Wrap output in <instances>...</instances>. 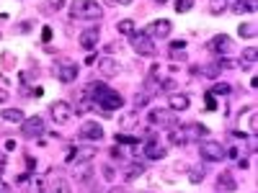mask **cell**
I'll use <instances>...</instances> for the list:
<instances>
[{"mask_svg": "<svg viewBox=\"0 0 258 193\" xmlns=\"http://www.w3.org/2000/svg\"><path fill=\"white\" fill-rule=\"evenodd\" d=\"M227 10V0H209V13L212 16H222Z\"/></svg>", "mask_w": 258, "mask_h": 193, "instance_id": "cell-26", "label": "cell"}, {"mask_svg": "<svg viewBox=\"0 0 258 193\" xmlns=\"http://www.w3.org/2000/svg\"><path fill=\"white\" fill-rule=\"evenodd\" d=\"M129 44H132V49L137 52L140 57H153L155 54V44H153V39L147 36L145 31H135L132 36H129Z\"/></svg>", "mask_w": 258, "mask_h": 193, "instance_id": "cell-4", "label": "cell"}, {"mask_svg": "<svg viewBox=\"0 0 258 193\" xmlns=\"http://www.w3.org/2000/svg\"><path fill=\"white\" fill-rule=\"evenodd\" d=\"M168 106H171V111H189V106H191V98H189L186 93H171V98H168Z\"/></svg>", "mask_w": 258, "mask_h": 193, "instance_id": "cell-16", "label": "cell"}, {"mask_svg": "<svg viewBox=\"0 0 258 193\" xmlns=\"http://www.w3.org/2000/svg\"><path fill=\"white\" fill-rule=\"evenodd\" d=\"M116 31H119V36H132V34L137 31V26H135L132 18H121V21L116 24Z\"/></svg>", "mask_w": 258, "mask_h": 193, "instance_id": "cell-20", "label": "cell"}, {"mask_svg": "<svg viewBox=\"0 0 258 193\" xmlns=\"http://www.w3.org/2000/svg\"><path fill=\"white\" fill-rule=\"evenodd\" d=\"M44 132H47V126H44V118L42 116H31V118L21 121V134L26 139H39Z\"/></svg>", "mask_w": 258, "mask_h": 193, "instance_id": "cell-8", "label": "cell"}, {"mask_svg": "<svg viewBox=\"0 0 258 193\" xmlns=\"http://www.w3.org/2000/svg\"><path fill=\"white\" fill-rule=\"evenodd\" d=\"M171 31H173V24L165 21V18L147 24V28H145V34H147L150 39H165V36H171Z\"/></svg>", "mask_w": 258, "mask_h": 193, "instance_id": "cell-10", "label": "cell"}, {"mask_svg": "<svg viewBox=\"0 0 258 193\" xmlns=\"http://www.w3.org/2000/svg\"><path fill=\"white\" fill-rule=\"evenodd\" d=\"M111 157H114L116 162H119V160H124V154H121V150H119V147H114V150H111Z\"/></svg>", "mask_w": 258, "mask_h": 193, "instance_id": "cell-38", "label": "cell"}, {"mask_svg": "<svg viewBox=\"0 0 258 193\" xmlns=\"http://www.w3.org/2000/svg\"><path fill=\"white\" fill-rule=\"evenodd\" d=\"M42 39H44V42H49V39H52V28H49V26H44V28H42Z\"/></svg>", "mask_w": 258, "mask_h": 193, "instance_id": "cell-37", "label": "cell"}, {"mask_svg": "<svg viewBox=\"0 0 258 193\" xmlns=\"http://www.w3.org/2000/svg\"><path fill=\"white\" fill-rule=\"evenodd\" d=\"M47 188H49L52 193H70V183H67L65 178H60V175H57V178H49V180H47Z\"/></svg>", "mask_w": 258, "mask_h": 193, "instance_id": "cell-19", "label": "cell"}, {"mask_svg": "<svg viewBox=\"0 0 258 193\" xmlns=\"http://www.w3.org/2000/svg\"><path fill=\"white\" fill-rule=\"evenodd\" d=\"M98 72H101V78H116L121 72V64H119L116 57H101L98 60Z\"/></svg>", "mask_w": 258, "mask_h": 193, "instance_id": "cell-13", "label": "cell"}, {"mask_svg": "<svg viewBox=\"0 0 258 193\" xmlns=\"http://www.w3.org/2000/svg\"><path fill=\"white\" fill-rule=\"evenodd\" d=\"M119 6H132V0H116Z\"/></svg>", "mask_w": 258, "mask_h": 193, "instance_id": "cell-48", "label": "cell"}, {"mask_svg": "<svg viewBox=\"0 0 258 193\" xmlns=\"http://www.w3.org/2000/svg\"><path fill=\"white\" fill-rule=\"evenodd\" d=\"M147 118H150L153 126H160V129H173L176 126V111H171V108H153L150 114H147Z\"/></svg>", "mask_w": 258, "mask_h": 193, "instance_id": "cell-5", "label": "cell"}, {"mask_svg": "<svg viewBox=\"0 0 258 193\" xmlns=\"http://www.w3.org/2000/svg\"><path fill=\"white\" fill-rule=\"evenodd\" d=\"M108 193H126V190H124V188H116V186H114V188L108 190Z\"/></svg>", "mask_w": 258, "mask_h": 193, "instance_id": "cell-47", "label": "cell"}, {"mask_svg": "<svg viewBox=\"0 0 258 193\" xmlns=\"http://www.w3.org/2000/svg\"><path fill=\"white\" fill-rule=\"evenodd\" d=\"M26 165H29V170H34V168H36V160H34V157H26Z\"/></svg>", "mask_w": 258, "mask_h": 193, "instance_id": "cell-44", "label": "cell"}, {"mask_svg": "<svg viewBox=\"0 0 258 193\" xmlns=\"http://www.w3.org/2000/svg\"><path fill=\"white\" fill-rule=\"evenodd\" d=\"M8 100V90H6V88H0V103H6Z\"/></svg>", "mask_w": 258, "mask_h": 193, "instance_id": "cell-43", "label": "cell"}, {"mask_svg": "<svg viewBox=\"0 0 258 193\" xmlns=\"http://www.w3.org/2000/svg\"><path fill=\"white\" fill-rule=\"evenodd\" d=\"M116 49H119V52H121V42H114V44H111V46H108V52H116Z\"/></svg>", "mask_w": 258, "mask_h": 193, "instance_id": "cell-45", "label": "cell"}, {"mask_svg": "<svg viewBox=\"0 0 258 193\" xmlns=\"http://www.w3.org/2000/svg\"><path fill=\"white\" fill-rule=\"evenodd\" d=\"M153 3H160V6H165V3H168V0H153Z\"/></svg>", "mask_w": 258, "mask_h": 193, "instance_id": "cell-49", "label": "cell"}, {"mask_svg": "<svg viewBox=\"0 0 258 193\" xmlns=\"http://www.w3.org/2000/svg\"><path fill=\"white\" fill-rule=\"evenodd\" d=\"M212 52H214V54L217 57H227L230 54V52H232V39L230 36H225V34H217V36L212 39Z\"/></svg>", "mask_w": 258, "mask_h": 193, "instance_id": "cell-14", "label": "cell"}, {"mask_svg": "<svg viewBox=\"0 0 258 193\" xmlns=\"http://www.w3.org/2000/svg\"><path fill=\"white\" fill-rule=\"evenodd\" d=\"M135 124V114H129L126 118H124V126H132Z\"/></svg>", "mask_w": 258, "mask_h": 193, "instance_id": "cell-42", "label": "cell"}, {"mask_svg": "<svg viewBox=\"0 0 258 193\" xmlns=\"http://www.w3.org/2000/svg\"><path fill=\"white\" fill-rule=\"evenodd\" d=\"M168 132H171V144H176V147H183V144H189V142H186V136H183V129L173 126V129H168Z\"/></svg>", "mask_w": 258, "mask_h": 193, "instance_id": "cell-24", "label": "cell"}, {"mask_svg": "<svg viewBox=\"0 0 258 193\" xmlns=\"http://www.w3.org/2000/svg\"><path fill=\"white\" fill-rule=\"evenodd\" d=\"M62 6H65V0H49V8H57L60 10Z\"/></svg>", "mask_w": 258, "mask_h": 193, "instance_id": "cell-40", "label": "cell"}, {"mask_svg": "<svg viewBox=\"0 0 258 193\" xmlns=\"http://www.w3.org/2000/svg\"><path fill=\"white\" fill-rule=\"evenodd\" d=\"M142 154H145V160H165V154H168V150H165L160 144V139H145V144H142Z\"/></svg>", "mask_w": 258, "mask_h": 193, "instance_id": "cell-9", "label": "cell"}, {"mask_svg": "<svg viewBox=\"0 0 258 193\" xmlns=\"http://www.w3.org/2000/svg\"><path fill=\"white\" fill-rule=\"evenodd\" d=\"M183 129V136H186V142H191V139H201V136H207V126L204 124H199V121H191V124L186 126H181Z\"/></svg>", "mask_w": 258, "mask_h": 193, "instance_id": "cell-15", "label": "cell"}, {"mask_svg": "<svg viewBox=\"0 0 258 193\" xmlns=\"http://www.w3.org/2000/svg\"><path fill=\"white\" fill-rule=\"evenodd\" d=\"M80 139H88V142H101L103 139V126L98 121H85L80 126Z\"/></svg>", "mask_w": 258, "mask_h": 193, "instance_id": "cell-12", "label": "cell"}, {"mask_svg": "<svg viewBox=\"0 0 258 193\" xmlns=\"http://www.w3.org/2000/svg\"><path fill=\"white\" fill-rule=\"evenodd\" d=\"M0 193H11V188H8V183H3V180H0Z\"/></svg>", "mask_w": 258, "mask_h": 193, "instance_id": "cell-46", "label": "cell"}, {"mask_svg": "<svg viewBox=\"0 0 258 193\" xmlns=\"http://www.w3.org/2000/svg\"><path fill=\"white\" fill-rule=\"evenodd\" d=\"M209 93H212V96H222V98H227V96L232 93V88H230L227 82H214Z\"/></svg>", "mask_w": 258, "mask_h": 193, "instance_id": "cell-25", "label": "cell"}, {"mask_svg": "<svg viewBox=\"0 0 258 193\" xmlns=\"http://www.w3.org/2000/svg\"><path fill=\"white\" fill-rule=\"evenodd\" d=\"M29 190H31V193H44V190H47V183L36 178V180H34L31 186H29Z\"/></svg>", "mask_w": 258, "mask_h": 193, "instance_id": "cell-33", "label": "cell"}, {"mask_svg": "<svg viewBox=\"0 0 258 193\" xmlns=\"http://www.w3.org/2000/svg\"><path fill=\"white\" fill-rule=\"evenodd\" d=\"M49 116H52L54 124H67V121L75 116V108H72L67 100H54L49 106Z\"/></svg>", "mask_w": 258, "mask_h": 193, "instance_id": "cell-6", "label": "cell"}, {"mask_svg": "<svg viewBox=\"0 0 258 193\" xmlns=\"http://www.w3.org/2000/svg\"><path fill=\"white\" fill-rule=\"evenodd\" d=\"M98 42H101V28L98 26H93V28H85L80 36H78V44L85 49V52H90V49H96L98 46Z\"/></svg>", "mask_w": 258, "mask_h": 193, "instance_id": "cell-11", "label": "cell"}, {"mask_svg": "<svg viewBox=\"0 0 258 193\" xmlns=\"http://www.w3.org/2000/svg\"><path fill=\"white\" fill-rule=\"evenodd\" d=\"M147 103H150V96H147V93H137L135 96V108H145Z\"/></svg>", "mask_w": 258, "mask_h": 193, "instance_id": "cell-31", "label": "cell"}, {"mask_svg": "<svg viewBox=\"0 0 258 193\" xmlns=\"http://www.w3.org/2000/svg\"><path fill=\"white\" fill-rule=\"evenodd\" d=\"M70 18L72 21H101L103 8L96 0H72L70 3Z\"/></svg>", "mask_w": 258, "mask_h": 193, "instance_id": "cell-1", "label": "cell"}, {"mask_svg": "<svg viewBox=\"0 0 258 193\" xmlns=\"http://www.w3.org/2000/svg\"><path fill=\"white\" fill-rule=\"evenodd\" d=\"M101 172H103V178H106V180H116V172H114L111 168H108V165H103V168H101Z\"/></svg>", "mask_w": 258, "mask_h": 193, "instance_id": "cell-34", "label": "cell"}, {"mask_svg": "<svg viewBox=\"0 0 258 193\" xmlns=\"http://www.w3.org/2000/svg\"><path fill=\"white\" fill-rule=\"evenodd\" d=\"M0 118L8 121V124H21L26 116H24L21 108H3V111H0Z\"/></svg>", "mask_w": 258, "mask_h": 193, "instance_id": "cell-18", "label": "cell"}, {"mask_svg": "<svg viewBox=\"0 0 258 193\" xmlns=\"http://www.w3.org/2000/svg\"><path fill=\"white\" fill-rule=\"evenodd\" d=\"M255 132H258V121H255V116H250V134L255 136Z\"/></svg>", "mask_w": 258, "mask_h": 193, "instance_id": "cell-41", "label": "cell"}, {"mask_svg": "<svg viewBox=\"0 0 258 193\" xmlns=\"http://www.w3.org/2000/svg\"><path fill=\"white\" fill-rule=\"evenodd\" d=\"M204 178H207V168H204V165H199V168H191V170H189V183L199 186V183H204Z\"/></svg>", "mask_w": 258, "mask_h": 193, "instance_id": "cell-21", "label": "cell"}, {"mask_svg": "<svg viewBox=\"0 0 258 193\" xmlns=\"http://www.w3.org/2000/svg\"><path fill=\"white\" fill-rule=\"evenodd\" d=\"M142 172H145V168H142V165H132V168H126L124 180H135V178H140Z\"/></svg>", "mask_w": 258, "mask_h": 193, "instance_id": "cell-29", "label": "cell"}, {"mask_svg": "<svg viewBox=\"0 0 258 193\" xmlns=\"http://www.w3.org/2000/svg\"><path fill=\"white\" fill-rule=\"evenodd\" d=\"M116 142H119V144H137L140 139H137V136H129V134H119V132H116Z\"/></svg>", "mask_w": 258, "mask_h": 193, "instance_id": "cell-32", "label": "cell"}, {"mask_svg": "<svg viewBox=\"0 0 258 193\" xmlns=\"http://www.w3.org/2000/svg\"><path fill=\"white\" fill-rule=\"evenodd\" d=\"M171 52H186V42H171Z\"/></svg>", "mask_w": 258, "mask_h": 193, "instance_id": "cell-35", "label": "cell"}, {"mask_svg": "<svg viewBox=\"0 0 258 193\" xmlns=\"http://www.w3.org/2000/svg\"><path fill=\"white\" fill-rule=\"evenodd\" d=\"M237 34H240L243 39H253L255 36V24H240L237 26Z\"/></svg>", "mask_w": 258, "mask_h": 193, "instance_id": "cell-28", "label": "cell"}, {"mask_svg": "<svg viewBox=\"0 0 258 193\" xmlns=\"http://www.w3.org/2000/svg\"><path fill=\"white\" fill-rule=\"evenodd\" d=\"M207 108H209V111H214V108H217V100H214V96H212V93H207Z\"/></svg>", "mask_w": 258, "mask_h": 193, "instance_id": "cell-36", "label": "cell"}, {"mask_svg": "<svg viewBox=\"0 0 258 193\" xmlns=\"http://www.w3.org/2000/svg\"><path fill=\"white\" fill-rule=\"evenodd\" d=\"M31 178H29V172H24V175H18V178H16V183H21V186H26Z\"/></svg>", "mask_w": 258, "mask_h": 193, "instance_id": "cell-39", "label": "cell"}, {"mask_svg": "<svg viewBox=\"0 0 258 193\" xmlns=\"http://www.w3.org/2000/svg\"><path fill=\"white\" fill-rule=\"evenodd\" d=\"M173 8H176L178 13H189V10L194 8V0H176Z\"/></svg>", "mask_w": 258, "mask_h": 193, "instance_id": "cell-30", "label": "cell"}, {"mask_svg": "<svg viewBox=\"0 0 258 193\" xmlns=\"http://www.w3.org/2000/svg\"><path fill=\"white\" fill-rule=\"evenodd\" d=\"M232 10L237 16H243V13H253L255 10V0H237V3L232 6Z\"/></svg>", "mask_w": 258, "mask_h": 193, "instance_id": "cell-22", "label": "cell"}, {"mask_svg": "<svg viewBox=\"0 0 258 193\" xmlns=\"http://www.w3.org/2000/svg\"><path fill=\"white\" fill-rule=\"evenodd\" d=\"M199 154H201V160H207V162H222L227 157V150H225L222 142H217V139H204V142L199 144Z\"/></svg>", "mask_w": 258, "mask_h": 193, "instance_id": "cell-2", "label": "cell"}, {"mask_svg": "<svg viewBox=\"0 0 258 193\" xmlns=\"http://www.w3.org/2000/svg\"><path fill=\"white\" fill-rule=\"evenodd\" d=\"M75 180H78V183H90V180H93V170H90V168L75 170Z\"/></svg>", "mask_w": 258, "mask_h": 193, "instance_id": "cell-27", "label": "cell"}, {"mask_svg": "<svg viewBox=\"0 0 258 193\" xmlns=\"http://www.w3.org/2000/svg\"><path fill=\"white\" fill-rule=\"evenodd\" d=\"M217 188L222 190V193H232V190H237V180L232 178L230 172H222V175L217 178Z\"/></svg>", "mask_w": 258, "mask_h": 193, "instance_id": "cell-17", "label": "cell"}, {"mask_svg": "<svg viewBox=\"0 0 258 193\" xmlns=\"http://www.w3.org/2000/svg\"><path fill=\"white\" fill-rule=\"evenodd\" d=\"M255 54H258L255 46H248V49L243 52V57H240V62H237V64H240V67H250V64H255Z\"/></svg>", "mask_w": 258, "mask_h": 193, "instance_id": "cell-23", "label": "cell"}, {"mask_svg": "<svg viewBox=\"0 0 258 193\" xmlns=\"http://www.w3.org/2000/svg\"><path fill=\"white\" fill-rule=\"evenodd\" d=\"M98 157V147L96 144H83V147H72L67 152L65 162H78V165H90Z\"/></svg>", "mask_w": 258, "mask_h": 193, "instance_id": "cell-3", "label": "cell"}, {"mask_svg": "<svg viewBox=\"0 0 258 193\" xmlns=\"http://www.w3.org/2000/svg\"><path fill=\"white\" fill-rule=\"evenodd\" d=\"M54 72H57L60 82H72V80H78V62H72V60H57L54 62Z\"/></svg>", "mask_w": 258, "mask_h": 193, "instance_id": "cell-7", "label": "cell"}]
</instances>
